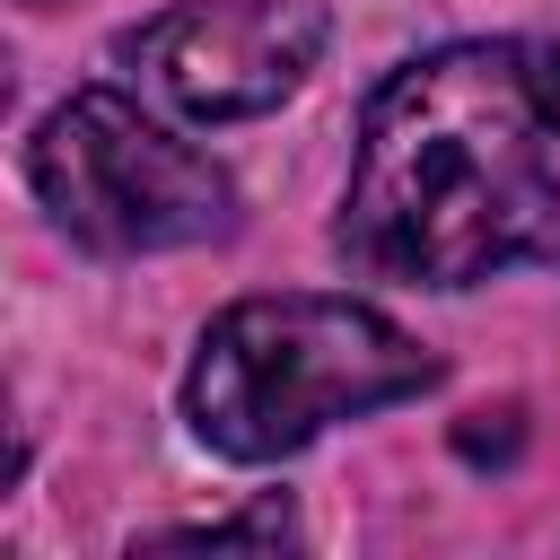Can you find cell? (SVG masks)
Here are the masks:
<instances>
[{"label":"cell","instance_id":"obj_1","mask_svg":"<svg viewBox=\"0 0 560 560\" xmlns=\"http://www.w3.org/2000/svg\"><path fill=\"white\" fill-rule=\"evenodd\" d=\"M332 245L402 289L560 271V44L472 35L402 61L359 114Z\"/></svg>","mask_w":560,"mask_h":560},{"label":"cell","instance_id":"obj_2","mask_svg":"<svg viewBox=\"0 0 560 560\" xmlns=\"http://www.w3.org/2000/svg\"><path fill=\"white\" fill-rule=\"evenodd\" d=\"M438 385V359L368 298H236L184 368V420L228 464H280L332 420H368Z\"/></svg>","mask_w":560,"mask_h":560},{"label":"cell","instance_id":"obj_3","mask_svg":"<svg viewBox=\"0 0 560 560\" xmlns=\"http://www.w3.org/2000/svg\"><path fill=\"white\" fill-rule=\"evenodd\" d=\"M26 184L88 254H175L236 228V184L210 149L175 140L122 88L61 96L26 140Z\"/></svg>","mask_w":560,"mask_h":560},{"label":"cell","instance_id":"obj_4","mask_svg":"<svg viewBox=\"0 0 560 560\" xmlns=\"http://www.w3.org/2000/svg\"><path fill=\"white\" fill-rule=\"evenodd\" d=\"M324 35L315 0H175L122 35V61L184 122H254L315 79Z\"/></svg>","mask_w":560,"mask_h":560},{"label":"cell","instance_id":"obj_5","mask_svg":"<svg viewBox=\"0 0 560 560\" xmlns=\"http://www.w3.org/2000/svg\"><path fill=\"white\" fill-rule=\"evenodd\" d=\"M166 551H236V542H254V551H280V542H298V525L271 508V516H228V525H175V534H158Z\"/></svg>","mask_w":560,"mask_h":560}]
</instances>
